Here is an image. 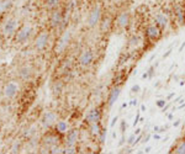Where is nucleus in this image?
<instances>
[{
	"label": "nucleus",
	"mask_w": 185,
	"mask_h": 154,
	"mask_svg": "<svg viewBox=\"0 0 185 154\" xmlns=\"http://www.w3.org/2000/svg\"><path fill=\"white\" fill-rule=\"evenodd\" d=\"M103 18V9L100 5H95L93 9L90 10L89 15H88V26L89 27H95L96 25H99L100 21Z\"/></svg>",
	"instance_id": "f257e3e1"
},
{
	"label": "nucleus",
	"mask_w": 185,
	"mask_h": 154,
	"mask_svg": "<svg viewBox=\"0 0 185 154\" xmlns=\"http://www.w3.org/2000/svg\"><path fill=\"white\" fill-rule=\"evenodd\" d=\"M32 32H33V28L30 25L21 26L18 30V32H16V35H15V41L18 42V43H25L31 37Z\"/></svg>",
	"instance_id": "f03ea898"
},
{
	"label": "nucleus",
	"mask_w": 185,
	"mask_h": 154,
	"mask_svg": "<svg viewBox=\"0 0 185 154\" xmlns=\"http://www.w3.org/2000/svg\"><path fill=\"white\" fill-rule=\"evenodd\" d=\"M173 15H174V19L176 20L178 26L180 27L185 26V7L180 3L175 1L173 4Z\"/></svg>",
	"instance_id": "7ed1b4c3"
},
{
	"label": "nucleus",
	"mask_w": 185,
	"mask_h": 154,
	"mask_svg": "<svg viewBox=\"0 0 185 154\" xmlns=\"http://www.w3.org/2000/svg\"><path fill=\"white\" fill-rule=\"evenodd\" d=\"M130 22H131V15H130V12L127 10L120 11L119 14H117L116 19H115L116 26H117V28H120V30L127 28L128 25H130Z\"/></svg>",
	"instance_id": "20e7f679"
},
{
	"label": "nucleus",
	"mask_w": 185,
	"mask_h": 154,
	"mask_svg": "<svg viewBox=\"0 0 185 154\" xmlns=\"http://www.w3.org/2000/svg\"><path fill=\"white\" fill-rule=\"evenodd\" d=\"M145 35H146L148 41L157 42L158 39H161V37H162V30L159 28L156 23L154 25H148L145 30Z\"/></svg>",
	"instance_id": "39448f33"
},
{
	"label": "nucleus",
	"mask_w": 185,
	"mask_h": 154,
	"mask_svg": "<svg viewBox=\"0 0 185 154\" xmlns=\"http://www.w3.org/2000/svg\"><path fill=\"white\" fill-rule=\"evenodd\" d=\"M70 38H72V32L69 30H65L63 32V35L59 37L57 42V46H56V52L57 53H62L67 50V47H68L69 42H70Z\"/></svg>",
	"instance_id": "423d86ee"
},
{
	"label": "nucleus",
	"mask_w": 185,
	"mask_h": 154,
	"mask_svg": "<svg viewBox=\"0 0 185 154\" xmlns=\"http://www.w3.org/2000/svg\"><path fill=\"white\" fill-rule=\"evenodd\" d=\"M78 62L81 67H90L93 62H94V53H93L91 50H84L80 54H79V58Z\"/></svg>",
	"instance_id": "0eeeda50"
},
{
	"label": "nucleus",
	"mask_w": 185,
	"mask_h": 154,
	"mask_svg": "<svg viewBox=\"0 0 185 154\" xmlns=\"http://www.w3.org/2000/svg\"><path fill=\"white\" fill-rule=\"evenodd\" d=\"M48 41H49V35L47 31H42L41 34L37 36V38L35 39V48L37 51H43L45 48L48 46Z\"/></svg>",
	"instance_id": "6e6552de"
},
{
	"label": "nucleus",
	"mask_w": 185,
	"mask_h": 154,
	"mask_svg": "<svg viewBox=\"0 0 185 154\" xmlns=\"http://www.w3.org/2000/svg\"><path fill=\"white\" fill-rule=\"evenodd\" d=\"M16 26H18V22H16V20H14V19L6 20L5 23H4V26H3V35L6 38L11 37L15 34V31H16Z\"/></svg>",
	"instance_id": "1a4fd4ad"
},
{
	"label": "nucleus",
	"mask_w": 185,
	"mask_h": 154,
	"mask_svg": "<svg viewBox=\"0 0 185 154\" xmlns=\"http://www.w3.org/2000/svg\"><path fill=\"white\" fill-rule=\"evenodd\" d=\"M121 94V86L120 85H114L112 89L109 91V95H107V106L109 107H112L115 102L119 99V96Z\"/></svg>",
	"instance_id": "9d476101"
},
{
	"label": "nucleus",
	"mask_w": 185,
	"mask_h": 154,
	"mask_svg": "<svg viewBox=\"0 0 185 154\" xmlns=\"http://www.w3.org/2000/svg\"><path fill=\"white\" fill-rule=\"evenodd\" d=\"M57 122V113L54 111H48L46 112L43 117L41 120V123L45 128H49L51 126H53Z\"/></svg>",
	"instance_id": "9b49d317"
},
{
	"label": "nucleus",
	"mask_w": 185,
	"mask_h": 154,
	"mask_svg": "<svg viewBox=\"0 0 185 154\" xmlns=\"http://www.w3.org/2000/svg\"><path fill=\"white\" fill-rule=\"evenodd\" d=\"M63 12L59 10H53L51 16H49V22H51V26L52 27H58V26H62L63 25Z\"/></svg>",
	"instance_id": "f8f14e48"
},
{
	"label": "nucleus",
	"mask_w": 185,
	"mask_h": 154,
	"mask_svg": "<svg viewBox=\"0 0 185 154\" xmlns=\"http://www.w3.org/2000/svg\"><path fill=\"white\" fill-rule=\"evenodd\" d=\"M78 137H79V131L77 128H73L70 131H68L65 136V145L67 147H75Z\"/></svg>",
	"instance_id": "ddd939ff"
},
{
	"label": "nucleus",
	"mask_w": 185,
	"mask_h": 154,
	"mask_svg": "<svg viewBox=\"0 0 185 154\" xmlns=\"http://www.w3.org/2000/svg\"><path fill=\"white\" fill-rule=\"evenodd\" d=\"M168 22H169V20H168L167 14H164V12H158V14L154 15V23H156V25H157L159 28H161L162 31L167 28Z\"/></svg>",
	"instance_id": "4468645a"
},
{
	"label": "nucleus",
	"mask_w": 185,
	"mask_h": 154,
	"mask_svg": "<svg viewBox=\"0 0 185 154\" xmlns=\"http://www.w3.org/2000/svg\"><path fill=\"white\" fill-rule=\"evenodd\" d=\"M100 120H101V110H100L99 107L90 110L88 112V115H87V118H85V121L89 125L94 123V122H100Z\"/></svg>",
	"instance_id": "2eb2a0df"
},
{
	"label": "nucleus",
	"mask_w": 185,
	"mask_h": 154,
	"mask_svg": "<svg viewBox=\"0 0 185 154\" xmlns=\"http://www.w3.org/2000/svg\"><path fill=\"white\" fill-rule=\"evenodd\" d=\"M19 91V86L18 84H16L15 82H10V83H7L4 88V95L6 96L7 99H12L14 96L18 94Z\"/></svg>",
	"instance_id": "dca6fc26"
},
{
	"label": "nucleus",
	"mask_w": 185,
	"mask_h": 154,
	"mask_svg": "<svg viewBox=\"0 0 185 154\" xmlns=\"http://www.w3.org/2000/svg\"><path fill=\"white\" fill-rule=\"evenodd\" d=\"M58 141H59V137L57 134H53V133H48L47 136H45L43 138H42V143H43L47 148L56 147L58 144Z\"/></svg>",
	"instance_id": "f3484780"
},
{
	"label": "nucleus",
	"mask_w": 185,
	"mask_h": 154,
	"mask_svg": "<svg viewBox=\"0 0 185 154\" xmlns=\"http://www.w3.org/2000/svg\"><path fill=\"white\" fill-rule=\"evenodd\" d=\"M100 31L103 34H106L107 31H110L111 26H112V19L110 16H105V18H101V21H100Z\"/></svg>",
	"instance_id": "a211bd4d"
},
{
	"label": "nucleus",
	"mask_w": 185,
	"mask_h": 154,
	"mask_svg": "<svg viewBox=\"0 0 185 154\" xmlns=\"http://www.w3.org/2000/svg\"><path fill=\"white\" fill-rule=\"evenodd\" d=\"M19 78L20 79H22V80H29L30 78H31V75H32V69L30 68V67H22V68H20L19 69Z\"/></svg>",
	"instance_id": "6ab92c4d"
},
{
	"label": "nucleus",
	"mask_w": 185,
	"mask_h": 154,
	"mask_svg": "<svg viewBox=\"0 0 185 154\" xmlns=\"http://www.w3.org/2000/svg\"><path fill=\"white\" fill-rule=\"evenodd\" d=\"M54 129H56V132L59 134L67 133V131H68V123H67L65 121H58V122H56Z\"/></svg>",
	"instance_id": "aec40b11"
},
{
	"label": "nucleus",
	"mask_w": 185,
	"mask_h": 154,
	"mask_svg": "<svg viewBox=\"0 0 185 154\" xmlns=\"http://www.w3.org/2000/svg\"><path fill=\"white\" fill-rule=\"evenodd\" d=\"M12 6V0H0V14H4L10 10Z\"/></svg>",
	"instance_id": "412c9836"
},
{
	"label": "nucleus",
	"mask_w": 185,
	"mask_h": 154,
	"mask_svg": "<svg viewBox=\"0 0 185 154\" xmlns=\"http://www.w3.org/2000/svg\"><path fill=\"white\" fill-rule=\"evenodd\" d=\"M101 125H100V122H94V123H90V132L91 134H94V136H99V133L101 132Z\"/></svg>",
	"instance_id": "4be33fe9"
},
{
	"label": "nucleus",
	"mask_w": 185,
	"mask_h": 154,
	"mask_svg": "<svg viewBox=\"0 0 185 154\" xmlns=\"http://www.w3.org/2000/svg\"><path fill=\"white\" fill-rule=\"evenodd\" d=\"M170 152L175 153V154H185V139L181 141L180 143H178V145L176 147H174Z\"/></svg>",
	"instance_id": "5701e85b"
},
{
	"label": "nucleus",
	"mask_w": 185,
	"mask_h": 154,
	"mask_svg": "<svg viewBox=\"0 0 185 154\" xmlns=\"http://www.w3.org/2000/svg\"><path fill=\"white\" fill-rule=\"evenodd\" d=\"M61 0H46V9L47 10H56L59 5Z\"/></svg>",
	"instance_id": "b1692460"
},
{
	"label": "nucleus",
	"mask_w": 185,
	"mask_h": 154,
	"mask_svg": "<svg viewBox=\"0 0 185 154\" xmlns=\"http://www.w3.org/2000/svg\"><path fill=\"white\" fill-rule=\"evenodd\" d=\"M130 59V53L127 52H123V53H121V55H120V58H119V63H117V67H121V66H123V64L126 63Z\"/></svg>",
	"instance_id": "393cba45"
},
{
	"label": "nucleus",
	"mask_w": 185,
	"mask_h": 154,
	"mask_svg": "<svg viewBox=\"0 0 185 154\" xmlns=\"http://www.w3.org/2000/svg\"><path fill=\"white\" fill-rule=\"evenodd\" d=\"M106 134H107V129H106V128H103V129H101V132L99 133V139H100V143H101V144H105Z\"/></svg>",
	"instance_id": "a878e982"
},
{
	"label": "nucleus",
	"mask_w": 185,
	"mask_h": 154,
	"mask_svg": "<svg viewBox=\"0 0 185 154\" xmlns=\"http://www.w3.org/2000/svg\"><path fill=\"white\" fill-rule=\"evenodd\" d=\"M21 149V143L20 141H15L14 144H12V147H11V153H19Z\"/></svg>",
	"instance_id": "bb28decb"
},
{
	"label": "nucleus",
	"mask_w": 185,
	"mask_h": 154,
	"mask_svg": "<svg viewBox=\"0 0 185 154\" xmlns=\"http://www.w3.org/2000/svg\"><path fill=\"white\" fill-rule=\"evenodd\" d=\"M62 89H63V84L61 82H56L54 85H53V91L54 94H59L62 91Z\"/></svg>",
	"instance_id": "cd10ccee"
},
{
	"label": "nucleus",
	"mask_w": 185,
	"mask_h": 154,
	"mask_svg": "<svg viewBox=\"0 0 185 154\" xmlns=\"http://www.w3.org/2000/svg\"><path fill=\"white\" fill-rule=\"evenodd\" d=\"M127 121L126 120H121L120 121V131H121V134H125L126 129H127Z\"/></svg>",
	"instance_id": "c85d7f7f"
},
{
	"label": "nucleus",
	"mask_w": 185,
	"mask_h": 154,
	"mask_svg": "<svg viewBox=\"0 0 185 154\" xmlns=\"http://www.w3.org/2000/svg\"><path fill=\"white\" fill-rule=\"evenodd\" d=\"M168 101H167V99H159V100H157L156 101V106L158 107V109H163L164 106H165V104H167Z\"/></svg>",
	"instance_id": "c756f323"
},
{
	"label": "nucleus",
	"mask_w": 185,
	"mask_h": 154,
	"mask_svg": "<svg viewBox=\"0 0 185 154\" xmlns=\"http://www.w3.org/2000/svg\"><path fill=\"white\" fill-rule=\"evenodd\" d=\"M139 118H141V110H137V113H136V117H134V120H133V123H132V126L136 128V126L139 123Z\"/></svg>",
	"instance_id": "7c9ffc66"
},
{
	"label": "nucleus",
	"mask_w": 185,
	"mask_h": 154,
	"mask_svg": "<svg viewBox=\"0 0 185 154\" xmlns=\"http://www.w3.org/2000/svg\"><path fill=\"white\" fill-rule=\"evenodd\" d=\"M156 66H154V64H153V66H150L148 69H147V73H148V77H149V79L150 78H153V75H154V72H156Z\"/></svg>",
	"instance_id": "2f4dec72"
},
{
	"label": "nucleus",
	"mask_w": 185,
	"mask_h": 154,
	"mask_svg": "<svg viewBox=\"0 0 185 154\" xmlns=\"http://www.w3.org/2000/svg\"><path fill=\"white\" fill-rule=\"evenodd\" d=\"M131 93H132V94H138V93H141V86H139L138 84H134V85L131 88Z\"/></svg>",
	"instance_id": "473e14b6"
},
{
	"label": "nucleus",
	"mask_w": 185,
	"mask_h": 154,
	"mask_svg": "<svg viewBox=\"0 0 185 154\" xmlns=\"http://www.w3.org/2000/svg\"><path fill=\"white\" fill-rule=\"evenodd\" d=\"M77 153V149H75V147H67L64 149V154H74Z\"/></svg>",
	"instance_id": "72a5a7b5"
},
{
	"label": "nucleus",
	"mask_w": 185,
	"mask_h": 154,
	"mask_svg": "<svg viewBox=\"0 0 185 154\" xmlns=\"http://www.w3.org/2000/svg\"><path fill=\"white\" fill-rule=\"evenodd\" d=\"M150 137H152V134H150L149 132H147L145 136H143V138H142V141H141V143H147V142H149V139H150Z\"/></svg>",
	"instance_id": "f704fd0d"
},
{
	"label": "nucleus",
	"mask_w": 185,
	"mask_h": 154,
	"mask_svg": "<svg viewBox=\"0 0 185 154\" xmlns=\"http://www.w3.org/2000/svg\"><path fill=\"white\" fill-rule=\"evenodd\" d=\"M134 139H136V134H131L130 137H128V138H127V141H126V143H127L128 145H132L133 144V142H134Z\"/></svg>",
	"instance_id": "c9c22d12"
},
{
	"label": "nucleus",
	"mask_w": 185,
	"mask_h": 154,
	"mask_svg": "<svg viewBox=\"0 0 185 154\" xmlns=\"http://www.w3.org/2000/svg\"><path fill=\"white\" fill-rule=\"evenodd\" d=\"M130 42H131V45H132V46H134V45L137 46V43H138V37H137L136 35H133V36H132V38L130 39Z\"/></svg>",
	"instance_id": "e433bc0d"
},
{
	"label": "nucleus",
	"mask_w": 185,
	"mask_h": 154,
	"mask_svg": "<svg viewBox=\"0 0 185 154\" xmlns=\"http://www.w3.org/2000/svg\"><path fill=\"white\" fill-rule=\"evenodd\" d=\"M170 128V125H165V126H161V128H159V133H164L167 132L168 129Z\"/></svg>",
	"instance_id": "4c0bfd02"
},
{
	"label": "nucleus",
	"mask_w": 185,
	"mask_h": 154,
	"mask_svg": "<svg viewBox=\"0 0 185 154\" xmlns=\"http://www.w3.org/2000/svg\"><path fill=\"white\" fill-rule=\"evenodd\" d=\"M126 141H127V139H126V137H125V134H122V137H121V139L119 141V143H117V145H119V147H122V145L126 143Z\"/></svg>",
	"instance_id": "58836bf2"
},
{
	"label": "nucleus",
	"mask_w": 185,
	"mask_h": 154,
	"mask_svg": "<svg viewBox=\"0 0 185 154\" xmlns=\"http://www.w3.org/2000/svg\"><path fill=\"white\" fill-rule=\"evenodd\" d=\"M170 106H172V102H169V101H168V102L165 104V106H164V107L162 109V111H163V112H167L168 110L170 109Z\"/></svg>",
	"instance_id": "ea45409f"
},
{
	"label": "nucleus",
	"mask_w": 185,
	"mask_h": 154,
	"mask_svg": "<svg viewBox=\"0 0 185 154\" xmlns=\"http://www.w3.org/2000/svg\"><path fill=\"white\" fill-rule=\"evenodd\" d=\"M152 138H153L154 141H161V138H162V137H161V134H159V133L154 132V134L152 136Z\"/></svg>",
	"instance_id": "a19ab883"
},
{
	"label": "nucleus",
	"mask_w": 185,
	"mask_h": 154,
	"mask_svg": "<svg viewBox=\"0 0 185 154\" xmlns=\"http://www.w3.org/2000/svg\"><path fill=\"white\" fill-rule=\"evenodd\" d=\"M117 121H119V116H115V117L112 118V121L110 122V127H114V126L116 125V122H117Z\"/></svg>",
	"instance_id": "79ce46f5"
},
{
	"label": "nucleus",
	"mask_w": 185,
	"mask_h": 154,
	"mask_svg": "<svg viewBox=\"0 0 185 154\" xmlns=\"http://www.w3.org/2000/svg\"><path fill=\"white\" fill-rule=\"evenodd\" d=\"M172 52H173L172 50H168V51H167V52H165V53L163 54V59H167V58H168V57H169V55L172 54Z\"/></svg>",
	"instance_id": "37998d69"
},
{
	"label": "nucleus",
	"mask_w": 185,
	"mask_h": 154,
	"mask_svg": "<svg viewBox=\"0 0 185 154\" xmlns=\"http://www.w3.org/2000/svg\"><path fill=\"white\" fill-rule=\"evenodd\" d=\"M180 123H181V120H176V121H174V122L172 123V126L173 127H179Z\"/></svg>",
	"instance_id": "c03bdc74"
},
{
	"label": "nucleus",
	"mask_w": 185,
	"mask_h": 154,
	"mask_svg": "<svg viewBox=\"0 0 185 154\" xmlns=\"http://www.w3.org/2000/svg\"><path fill=\"white\" fill-rule=\"evenodd\" d=\"M174 96H175V93H170V94H168V96H167L165 99H167V101H170Z\"/></svg>",
	"instance_id": "a18cd8bd"
},
{
	"label": "nucleus",
	"mask_w": 185,
	"mask_h": 154,
	"mask_svg": "<svg viewBox=\"0 0 185 154\" xmlns=\"http://www.w3.org/2000/svg\"><path fill=\"white\" fill-rule=\"evenodd\" d=\"M137 104H138V100H137V99H133V100H131V102H130L131 106H136Z\"/></svg>",
	"instance_id": "49530a36"
},
{
	"label": "nucleus",
	"mask_w": 185,
	"mask_h": 154,
	"mask_svg": "<svg viewBox=\"0 0 185 154\" xmlns=\"http://www.w3.org/2000/svg\"><path fill=\"white\" fill-rule=\"evenodd\" d=\"M139 110H141V112H146V110H147L146 105H145V104H142V105H141V107H139Z\"/></svg>",
	"instance_id": "de8ad7c7"
},
{
	"label": "nucleus",
	"mask_w": 185,
	"mask_h": 154,
	"mask_svg": "<svg viewBox=\"0 0 185 154\" xmlns=\"http://www.w3.org/2000/svg\"><path fill=\"white\" fill-rule=\"evenodd\" d=\"M128 102H122V105H121V107H120V110H123V109H126V107H127L128 106Z\"/></svg>",
	"instance_id": "09e8293b"
},
{
	"label": "nucleus",
	"mask_w": 185,
	"mask_h": 154,
	"mask_svg": "<svg viewBox=\"0 0 185 154\" xmlns=\"http://www.w3.org/2000/svg\"><path fill=\"white\" fill-rule=\"evenodd\" d=\"M167 118L169 120V121H173V118H174V116H173V113H167Z\"/></svg>",
	"instance_id": "8fccbe9b"
},
{
	"label": "nucleus",
	"mask_w": 185,
	"mask_h": 154,
	"mask_svg": "<svg viewBox=\"0 0 185 154\" xmlns=\"http://www.w3.org/2000/svg\"><path fill=\"white\" fill-rule=\"evenodd\" d=\"M184 48H185V41H184V42H183V43H181V46H180V47H179V50H178V52H179V53H180V52H181V51H183V50H184Z\"/></svg>",
	"instance_id": "3c124183"
},
{
	"label": "nucleus",
	"mask_w": 185,
	"mask_h": 154,
	"mask_svg": "<svg viewBox=\"0 0 185 154\" xmlns=\"http://www.w3.org/2000/svg\"><path fill=\"white\" fill-rule=\"evenodd\" d=\"M142 79H149V77H148V73H147V72H145L143 74H142Z\"/></svg>",
	"instance_id": "603ef678"
},
{
	"label": "nucleus",
	"mask_w": 185,
	"mask_h": 154,
	"mask_svg": "<svg viewBox=\"0 0 185 154\" xmlns=\"http://www.w3.org/2000/svg\"><path fill=\"white\" fill-rule=\"evenodd\" d=\"M139 133H142V128H136V131H134V134L138 136Z\"/></svg>",
	"instance_id": "864d4df0"
},
{
	"label": "nucleus",
	"mask_w": 185,
	"mask_h": 154,
	"mask_svg": "<svg viewBox=\"0 0 185 154\" xmlns=\"http://www.w3.org/2000/svg\"><path fill=\"white\" fill-rule=\"evenodd\" d=\"M159 128H161V126H154V127H153V132L159 133Z\"/></svg>",
	"instance_id": "5fc2aeb1"
},
{
	"label": "nucleus",
	"mask_w": 185,
	"mask_h": 154,
	"mask_svg": "<svg viewBox=\"0 0 185 154\" xmlns=\"http://www.w3.org/2000/svg\"><path fill=\"white\" fill-rule=\"evenodd\" d=\"M156 55H157V53H153L152 55H150V57H149V62H152V61L156 58Z\"/></svg>",
	"instance_id": "6e6d98bb"
},
{
	"label": "nucleus",
	"mask_w": 185,
	"mask_h": 154,
	"mask_svg": "<svg viewBox=\"0 0 185 154\" xmlns=\"http://www.w3.org/2000/svg\"><path fill=\"white\" fill-rule=\"evenodd\" d=\"M184 107H185V102L183 101V102L179 105V106H178V110H180V109H184Z\"/></svg>",
	"instance_id": "4d7b16f0"
},
{
	"label": "nucleus",
	"mask_w": 185,
	"mask_h": 154,
	"mask_svg": "<svg viewBox=\"0 0 185 154\" xmlns=\"http://www.w3.org/2000/svg\"><path fill=\"white\" fill-rule=\"evenodd\" d=\"M181 99H183V96H181V95H180V96H178V98H176V99H175V100H174V102H179V101H180V100H181Z\"/></svg>",
	"instance_id": "13d9d810"
},
{
	"label": "nucleus",
	"mask_w": 185,
	"mask_h": 154,
	"mask_svg": "<svg viewBox=\"0 0 185 154\" xmlns=\"http://www.w3.org/2000/svg\"><path fill=\"white\" fill-rule=\"evenodd\" d=\"M150 150H152V148H150V147H146V149H145V153H149Z\"/></svg>",
	"instance_id": "bf43d9fd"
},
{
	"label": "nucleus",
	"mask_w": 185,
	"mask_h": 154,
	"mask_svg": "<svg viewBox=\"0 0 185 154\" xmlns=\"http://www.w3.org/2000/svg\"><path fill=\"white\" fill-rule=\"evenodd\" d=\"M185 84V80H181V82H180V85H184Z\"/></svg>",
	"instance_id": "052dcab7"
}]
</instances>
